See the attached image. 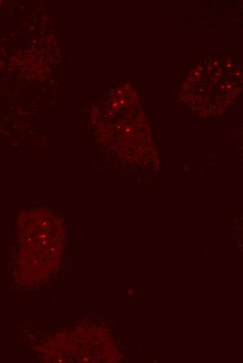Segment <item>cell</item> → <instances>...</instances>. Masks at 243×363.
Wrapping results in <instances>:
<instances>
[{
  "label": "cell",
  "mask_w": 243,
  "mask_h": 363,
  "mask_svg": "<svg viewBox=\"0 0 243 363\" xmlns=\"http://www.w3.org/2000/svg\"><path fill=\"white\" fill-rule=\"evenodd\" d=\"M20 265L26 281L38 283L59 267L64 249V228L48 210L35 209L19 220Z\"/></svg>",
  "instance_id": "1"
}]
</instances>
